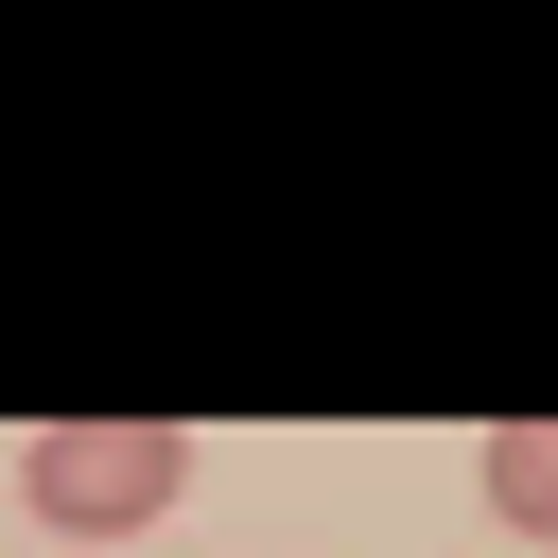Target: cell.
Listing matches in <instances>:
<instances>
[{
  "mask_svg": "<svg viewBox=\"0 0 558 558\" xmlns=\"http://www.w3.org/2000/svg\"><path fill=\"white\" fill-rule=\"evenodd\" d=\"M174 488H192V436L174 418H52V436H17V506L52 541H140Z\"/></svg>",
  "mask_w": 558,
  "mask_h": 558,
  "instance_id": "6da1fadb",
  "label": "cell"
},
{
  "mask_svg": "<svg viewBox=\"0 0 558 558\" xmlns=\"http://www.w3.org/2000/svg\"><path fill=\"white\" fill-rule=\"evenodd\" d=\"M488 506H506L523 541H558V418H506V436H488Z\"/></svg>",
  "mask_w": 558,
  "mask_h": 558,
  "instance_id": "7a4b0ae2",
  "label": "cell"
}]
</instances>
